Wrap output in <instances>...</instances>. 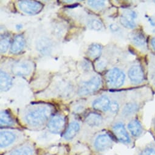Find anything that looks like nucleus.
Returning <instances> with one entry per match:
<instances>
[{"label":"nucleus","instance_id":"obj_1","mask_svg":"<svg viewBox=\"0 0 155 155\" xmlns=\"http://www.w3.org/2000/svg\"><path fill=\"white\" fill-rule=\"evenodd\" d=\"M52 114L51 107L39 106L27 111L24 116V121L27 126L32 129L42 128L48 123Z\"/></svg>","mask_w":155,"mask_h":155},{"label":"nucleus","instance_id":"obj_2","mask_svg":"<svg viewBox=\"0 0 155 155\" xmlns=\"http://www.w3.org/2000/svg\"><path fill=\"white\" fill-rule=\"evenodd\" d=\"M18 135L10 130H2L0 138L1 152L5 153L19 145Z\"/></svg>","mask_w":155,"mask_h":155},{"label":"nucleus","instance_id":"obj_3","mask_svg":"<svg viewBox=\"0 0 155 155\" xmlns=\"http://www.w3.org/2000/svg\"><path fill=\"white\" fill-rule=\"evenodd\" d=\"M114 138L108 133L98 135L93 141V150L98 153H104L112 148L114 145Z\"/></svg>","mask_w":155,"mask_h":155},{"label":"nucleus","instance_id":"obj_4","mask_svg":"<svg viewBox=\"0 0 155 155\" xmlns=\"http://www.w3.org/2000/svg\"><path fill=\"white\" fill-rule=\"evenodd\" d=\"M105 80L110 87L117 88L122 87L125 81V73L117 68H114L107 72Z\"/></svg>","mask_w":155,"mask_h":155},{"label":"nucleus","instance_id":"obj_5","mask_svg":"<svg viewBox=\"0 0 155 155\" xmlns=\"http://www.w3.org/2000/svg\"><path fill=\"white\" fill-rule=\"evenodd\" d=\"M112 132L117 140L125 145L132 144L131 137L122 121L117 122L112 126Z\"/></svg>","mask_w":155,"mask_h":155},{"label":"nucleus","instance_id":"obj_6","mask_svg":"<svg viewBox=\"0 0 155 155\" xmlns=\"http://www.w3.org/2000/svg\"><path fill=\"white\" fill-rule=\"evenodd\" d=\"M37 150L33 143L26 142L3 153L2 155H37Z\"/></svg>","mask_w":155,"mask_h":155},{"label":"nucleus","instance_id":"obj_7","mask_svg":"<svg viewBox=\"0 0 155 155\" xmlns=\"http://www.w3.org/2000/svg\"><path fill=\"white\" fill-rule=\"evenodd\" d=\"M102 81L99 76H94L87 82H84L79 89L80 96H87L96 92L100 87Z\"/></svg>","mask_w":155,"mask_h":155},{"label":"nucleus","instance_id":"obj_8","mask_svg":"<svg viewBox=\"0 0 155 155\" xmlns=\"http://www.w3.org/2000/svg\"><path fill=\"white\" fill-rule=\"evenodd\" d=\"M128 75L130 82L134 85H139L145 80V74L140 64H135L130 67Z\"/></svg>","mask_w":155,"mask_h":155},{"label":"nucleus","instance_id":"obj_9","mask_svg":"<svg viewBox=\"0 0 155 155\" xmlns=\"http://www.w3.org/2000/svg\"><path fill=\"white\" fill-rule=\"evenodd\" d=\"M20 9L29 15H35L43 9V5L35 1H20L18 4Z\"/></svg>","mask_w":155,"mask_h":155},{"label":"nucleus","instance_id":"obj_10","mask_svg":"<svg viewBox=\"0 0 155 155\" xmlns=\"http://www.w3.org/2000/svg\"><path fill=\"white\" fill-rule=\"evenodd\" d=\"M65 118L60 114H56L51 117L47 124L49 131L54 134H60L65 126Z\"/></svg>","mask_w":155,"mask_h":155},{"label":"nucleus","instance_id":"obj_11","mask_svg":"<svg viewBox=\"0 0 155 155\" xmlns=\"http://www.w3.org/2000/svg\"><path fill=\"white\" fill-rule=\"evenodd\" d=\"M141 105L136 101H130L126 103L120 110V116L125 119L134 118L140 110Z\"/></svg>","mask_w":155,"mask_h":155},{"label":"nucleus","instance_id":"obj_12","mask_svg":"<svg viewBox=\"0 0 155 155\" xmlns=\"http://www.w3.org/2000/svg\"><path fill=\"white\" fill-rule=\"evenodd\" d=\"M137 15L136 12L131 9H125L122 12L120 17V23L125 28L128 29H134L136 27L135 20Z\"/></svg>","mask_w":155,"mask_h":155},{"label":"nucleus","instance_id":"obj_13","mask_svg":"<svg viewBox=\"0 0 155 155\" xmlns=\"http://www.w3.org/2000/svg\"><path fill=\"white\" fill-rule=\"evenodd\" d=\"M127 128L131 136L138 138L144 133V128L141 122L134 117L130 120L127 124Z\"/></svg>","mask_w":155,"mask_h":155},{"label":"nucleus","instance_id":"obj_14","mask_svg":"<svg viewBox=\"0 0 155 155\" xmlns=\"http://www.w3.org/2000/svg\"><path fill=\"white\" fill-rule=\"evenodd\" d=\"M130 40L137 48L147 49V39L145 34L140 31H136L130 34Z\"/></svg>","mask_w":155,"mask_h":155},{"label":"nucleus","instance_id":"obj_15","mask_svg":"<svg viewBox=\"0 0 155 155\" xmlns=\"http://www.w3.org/2000/svg\"><path fill=\"white\" fill-rule=\"evenodd\" d=\"M32 71L31 65L25 61L17 62L12 67V71L15 75L19 76H26L29 75Z\"/></svg>","mask_w":155,"mask_h":155},{"label":"nucleus","instance_id":"obj_16","mask_svg":"<svg viewBox=\"0 0 155 155\" xmlns=\"http://www.w3.org/2000/svg\"><path fill=\"white\" fill-rule=\"evenodd\" d=\"M110 104L111 101L110 99L106 96H102L94 101L93 107L96 110L107 112L109 110Z\"/></svg>","mask_w":155,"mask_h":155},{"label":"nucleus","instance_id":"obj_17","mask_svg":"<svg viewBox=\"0 0 155 155\" xmlns=\"http://www.w3.org/2000/svg\"><path fill=\"white\" fill-rule=\"evenodd\" d=\"M148 76L151 86L155 89V54H153L148 56Z\"/></svg>","mask_w":155,"mask_h":155},{"label":"nucleus","instance_id":"obj_18","mask_svg":"<svg viewBox=\"0 0 155 155\" xmlns=\"http://www.w3.org/2000/svg\"><path fill=\"white\" fill-rule=\"evenodd\" d=\"M81 129V125L77 122H71L68 127L66 130L63 134V138L65 140H69L72 139Z\"/></svg>","mask_w":155,"mask_h":155},{"label":"nucleus","instance_id":"obj_19","mask_svg":"<svg viewBox=\"0 0 155 155\" xmlns=\"http://www.w3.org/2000/svg\"><path fill=\"white\" fill-rule=\"evenodd\" d=\"M85 122L91 127H99L103 124V118L97 113H91L86 117Z\"/></svg>","mask_w":155,"mask_h":155},{"label":"nucleus","instance_id":"obj_20","mask_svg":"<svg viewBox=\"0 0 155 155\" xmlns=\"http://www.w3.org/2000/svg\"><path fill=\"white\" fill-rule=\"evenodd\" d=\"M25 46V40L21 35H17L13 41L11 48V52L12 54H17L20 53Z\"/></svg>","mask_w":155,"mask_h":155},{"label":"nucleus","instance_id":"obj_21","mask_svg":"<svg viewBox=\"0 0 155 155\" xmlns=\"http://www.w3.org/2000/svg\"><path fill=\"white\" fill-rule=\"evenodd\" d=\"M12 81L11 77L6 72L1 71V91H7L12 87Z\"/></svg>","mask_w":155,"mask_h":155},{"label":"nucleus","instance_id":"obj_22","mask_svg":"<svg viewBox=\"0 0 155 155\" xmlns=\"http://www.w3.org/2000/svg\"><path fill=\"white\" fill-rule=\"evenodd\" d=\"M135 155H155V142L145 145L137 150Z\"/></svg>","mask_w":155,"mask_h":155},{"label":"nucleus","instance_id":"obj_23","mask_svg":"<svg viewBox=\"0 0 155 155\" xmlns=\"http://www.w3.org/2000/svg\"><path fill=\"white\" fill-rule=\"evenodd\" d=\"M0 121H1L2 127L12 126L15 123V121L12 116L11 115V114L8 111L6 110L2 111Z\"/></svg>","mask_w":155,"mask_h":155},{"label":"nucleus","instance_id":"obj_24","mask_svg":"<svg viewBox=\"0 0 155 155\" xmlns=\"http://www.w3.org/2000/svg\"><path fill=\"white\" fill-rule=\"evenodd\" d=\"M102 46L97 43H93L88 48L87 54L89 57L96 59L100 57L102 53Z\"/></svg>","mask_w":155,"mask_h":155},{"label":"nucleus","instance_id":"obj_25","mask_svg":"<svg viewBox=\"0 0 155 155\" xmlns=\"http://www.w3.org/2000/svg\"><path fill=\"white\" fill-rule=\"evenodd\" d=\"M88 5L96 9H99L102 8L105 5V1H88Z\"/></svg>","mask_w":155,"mask_h":155},{"label":"nucleus","instance_id":"obj_26","mask_svg":"<svg viewBox=\"0 0 155 155\" xmlns=\"http://www.w3.org/2000/svg\"><path fill=\"white\" fill-rule=\"evenodd\" d=\"M90 27L94 30L96 31H100L103 28V25L101 21H100L99 20H92L90 23Z\"/></svg>","mask_w":155,"mask_h":155},{"label":"nucleus","instance_id":"obj_27","mask_svg":"<svg viewBox=\"0 0 155 155\" xmlns=\"http://www.w3.org/2000/svg\"><path fill=\"white\" fill-rule=\"evenodd\" d=\"M109 111L113 114H117L120 111V105L117 101H111Z\"/></svg>","mask_w":155,"mask_h":155},{"label":"nucleus","instance_id":"obj_28","mask_svg":"<svg viewBox=\"0 0 155 155\" xmlns=\"http://www.w3.org/2000/svg\"><path fill=\"white\" fill-rule=\"evenodd\" d=\"M9 46V40L8 38H4L1 40V45H0V49H1L2 53H5Z\"/></svg>","mask_w":155,"mask_h":155},{"label":"nucleus","instance_id":"obj_29","mask_svg":"<svg viewBox=\"0 0 155 155\" xmlns=\"http://www.w3.org/2000/svg\"><path fill=\"white\" fill-rule=\"evenodd\" d=\"M105 66H106V64L105 61H101L97 64V68L100 71L103 70L105 68Z\"/></svg>","mask_w":155,"mask_h":155},{"label":"nucleus","instance_id":"obj_30","mask_svg":"<svg viewBox=\"0 0 155 155\" xmlns=\"http://www.w3.org/2000/svg\"><path fill=\"white\" fill-rule=\"evenodd\" d=\"M150 45L151 49L155 52V37H153L150 39Z\"/></svg>","mask_w":155,"mask_h":155},{"label":"nucleus","instance_id":"obj_31","mask_svg":"<svg viewBox=\"0 0 155 155\" xmlns=\"http://www.w3.org/2000/svg\"><path fill=\"white\" fill-rule=\"evenodd\" d=\"M151 133L153 134V136L155 138V117H154L153 121H152V124H151Z\"/></svg>","mask_w":155,"mask_h":155},{"label":"nucleus","instance_id":"obj_32","mask_svg":"<svg viewBox=\"0 0 155 155\" xmlns=\"http://www.w3.org/2000/svg\"><path fill=\"white\" fill-rule=\"evenodd\" d=\"M110 29L113 31V32H116L119 29V27L116 25V24H112L110 26Z\"/></svg>","mask_w":155,"mask_h":155},{"label":"nucleus","instance_id":"obj_33","mask_svg":"<svg viewBox=\"0 0 155 155\" xmlns=\"http://www.w3.org/2000/svg\"><path fill=\"white\" fill-rule=\"evenodd\" d=\"M46 155H55V154H47Z\"/></svg>","mask_w":155,"mask_h":155},{"label":"nucleus","instance_id":"obj_34","mask_svg":"<svg viewBox=\"0 0 155 155\" xmlns=\"http://www.w3.org/2000/svg\"></svg>","mask_w":155,"mask_h":155}]
</instances>
